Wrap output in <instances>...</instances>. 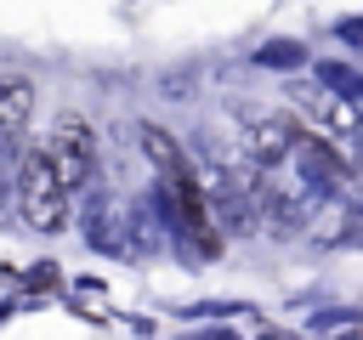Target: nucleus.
Returning <instances> with one entry per match:
<instances>
[{
    "label": "nucleus",
    "instance_id": "20e7f679",
    "mask_svg": "<svg viewBox=\"0 0 363 340\" xmlns=\"http://www.w3.org/2000/svg\"><path fill=\"white\" fill-rule=\"evenodd\" d=\"M34 119V85L23 74H0V142H17Z\"/></svg>",
    "mask_w": 363,
    "mask_h": 340
},
{
    "label": "nucleus",
    "instance_id": "f257e3e1",
    "mask_svg": "<svg viewBox=\"0 0 363 340\" xmlns=\"http://www.w3.org/2000/svg\"><path fill=\"white\" fill-rule=\"evenodd\" d=\"M68 198H74V187L62 181L51 147L45 142L28 147L23 164H17V210H23V221L34 232H62L68 227Z\"/></svg>",
    "mask_w": 363,
    "mask_h": 340
},
{
    "label": "nucleus",
    "instance_id": "39448f33",
    "mask_svg": "<svg viewBox=\"0 0 363 340\" xmlns=\"http://www.w3.org/2000/svg\"><path fill=\"white\" fill-rule=\"evenodd\" d=\"M136 142H142V153H147V164H153L159 176H193V164H187L182 142H176V136H170L164 125L142 119V125H136Z\"/></svg>",
    "mask_w": 363,
    "mask_h": 340
},
{
    "label": "nucleus",
    "instance_id": "f03ea898",
    "mask_svg": "<svg viewBox=\"0 0 363 340\" xmlns=\"http://www.w3.org/2000/svg\"><path fill=\"white\" fill-rule=\"evenodd\" d=\"M289 96H295V108H301V119H295V125H306V130H318V136H329V142H340V147L357 136V108H352L346 96H335L329 85L295 79V85H289Z\"/></svg>",
    "mask_w": 363,
    "mask_h": 340
},
{
    "label": "nucleus",
    "instance_id": "7ed1b4c3",
    "mask_svg": "<svg viewBox=\"0 0 363 340\" xmlns=\"http://www.w3.org/2000/svg\"><path fill=\"white\" fill-rule=\"evenodd\" d=\"M45 147H51V159H57V170H62V181H68V187H85V181H91L96 136H91V125H85L79 113H62V119L51 125Z\"/></svg>",
    "mask_w": 363,
    "mask_h": 340
}]
</instances>
